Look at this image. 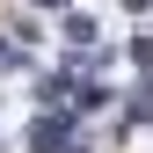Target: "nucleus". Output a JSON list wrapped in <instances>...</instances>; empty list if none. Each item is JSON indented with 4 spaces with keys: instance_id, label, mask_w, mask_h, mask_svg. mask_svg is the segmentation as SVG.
I'll return each instance as SVG.
<instances>
[{
    "instance_id": "f257e3e1",
    "label": "nucleus",
    "mask_w": 153,
    "mask_h": 153,
    "mask_svg": "<svg viewBox=\"0 0 153 153\" xmlns=\"http://www.w3.org/2000/svg\"><path fill=\"white\" fill-rule=\"evenodd\" d=\"M73 146V109H44L29 124V153H66Z\"/></svg>"
},
{
    "instance_id": "7ed1b4c3",
    "label": "nucleus",
    "mask_w": 153,
    "mask_h": 153,
    "mask_svg": "<svg viewBox=\"0 0 153 153\" xmlns=\"http://www.w3.org/2000/svg\"><path fill=\"white\" fill-rule=\"evenodd\" d=\"M36 7H66V0H36Z\"/></svg>"
},
{
    "instance_id": "f03ea898",
    "label": "nucleus",
    "mask_w": 153,
    "mask_h": 153,
    "mask_svg": "<svg viewBox=\"0 0 153 153\" xmlns=\"http://www.w3.org/2000/svg\"><path fill=\"white\" fill-rule=\"evenodd\" d=\"M29 59H22V44H0V73H22Z\"/></svg>"
}]
</instances>
